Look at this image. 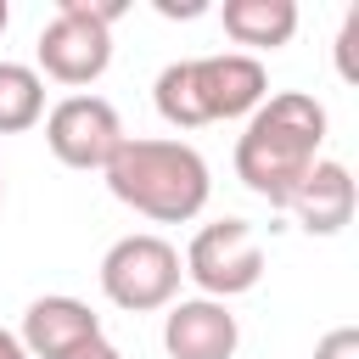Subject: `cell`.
<instances>
[{"instance_id":"1","label":"cell","mask_w":359,"mask_h":359,"mask_svg":"<svg viewBox=\"0 0 359 359\" xmlns=\"http://www.w3.org/2000/svg\"><path fill=\"white\" fill-rule=\"evenodd\" d=\"M325 146V107L309 90H275L236 135V180L264 196L269 208H286Z\"/></svg>"},{"instance_id":"2","label":"cell","mask_w":359,"mask_h":359,"mask_svg":"<svg viewBox=\"0 0 359 359\" xmlns=\"http://www.w3.org/2000/svg\"><path fill=\"white\" fill-rule=\"evenodd\" d=\"M107 191L135 208L151 224H185L208 208L213 196V174L208 157L191 140H163V135H123V146L112 151V163L101 168Z\"/></svg>"},{"instance_id":"3","label":"cell","mask_w":359,"mask_h":359,"mask_svg":"<svg viewBox=\"0 0 359 359\" xmlns=\"http://www.w3.org/2000/svg\"><path fill=\"white\" fill-rule=\"evenodd\" d=\"M269 95V73L247 50H219V56H191L168 62L151 84L157 118L174 129H202V123H230L252 118Z\"/></svg>"},{"instance_id":"4","label":"cell","mask_w":359,"mask_h":359,"mask_svg":"<svg viewBox=\"0 0 359 359\" xmlns=\"http://www.w3.org/2000/svg\"><path fill=\"white\" fill-rule=\"evenodd\" d=\"M129 11V0H56V17L39 28V79H56L67 90L95 84L112 67V22Z\"/></svg>"},{"instance_id":"5","label":"cell","mask_w":359,"mask_h":359,"mask_svg":"<svg viewBox=\"0 0 359 359\" xmlns=\"http://www.w3.org/2000/svg\"><path fill=\"white\" fill-rule=\"evenodd\" d=\"M180 280H185V264H180V247L151 236V230H135V236H118L101 258V292L112 309H129V314H151V309H168L180 297Z\"/></svg>"},{"instance_id":"6","label":"cell","mask_w":359,"mask_h":359,"mask_svg":"<svg viewBox=\"0 0 359 359\" xmlns=\"http://www.w3.org/2000/svg\"><path fill=\"white\" fill-rule=\"evenodd\" d=\"M180 264H185V275L196 280L202 297L230 303V297H241L264 280V241L247 219H213L191 236Z\"/></svg>"},{"instance_id":"7","label":"cell","mask_w":359,"mask_h":359,"mask_svg":"<svg viewBox=\"0 0 359 359\" xmlns=\"http://www.w3.org/2000/svg\"><path fill=\"white\" fill-rule=\"evenodd\" d=\"M45 146L67 168H107L112 151L123 146L118 107L107 95H62L45 112Z\"/></svg>"},{"instance_id":"8","label":"cell","mask_w":359,"mask_h":359,"mask_svg":"<svg viewBox=\"0 0 359 359\" xmlns=\"http://www.w3.org/2000/svg\"><path fill=\"white\" fill-rule=\"evenodd\" d=\"M163 348H168V359H236L241 325H236L230 303L174 297L163 314Z\"/></svg>"},{"instance_id":"9","label":"cell","mask_w":359,"mask_h":359,"mask_svg":"<svg viewBox=\"0 0 359 359\" xmlns=\"http://www.w3.org/2000/svg\"><path fill=\"white\" fill-rule=\"evenodd\" d=\"M95 337H101V314L90 303L67 297V292L34 297L22 309V331H17V342H22L28 359H67L73 348H84Z\"/></svg>"},{"instance_id":"10","label":"cell","mask_w":359,"mask_h":359,"mask_svg":"<svg viewBox=\"0 0 359 359\" xmlns=\"http://www.w3.org/2000/svg\"><path fill=\"white\" fill-rule=\"evenodd\" d=\"M353 202H359V191H353V174H348V163H337V157H320L286 208L297 213V224H303L309 236H337V230H348V219H353Z\"/></svg>"},{"instance_id":"11","label":"cell","mask_w":359,"mask_h":359,"mask_svg":"<svg viewBox=\"0 0 359 359\" xmlns=\"http://www.w3.org/2000/svg\"><path fill=\"white\" fill-rule=\"evenodd\" d=\"M219 22L236 45H247V56L258 50H280L297 34V0H224Z\"/></svg>"},{"instance_id":"12","label":"cell","mask_w":359,"mask_h":359,"mask_svg":"<svg viewBox=\"0 0 359 359\" xmlns=\"http://www.w3.org/2000/svg\"><path fill=\"white\" fill-rule=\"evenodd\" d=\"M45 118V79L28 62H0V135H22Z\"/></svg>"},{"instance_id":"13","label":"cell","mask_w":359,"mask_h":359,"mask_svg":"<svg viewBox=\"0 0 359 359\" xmlns=\"http://www.w3.org/2000/svg\"><path fill=\"white\" fill-rule=\"evenodd\" d=\"M314 359H359V325H337L314 342Z\"/></svg>"},{"instance_id":"14","label":"cell","mask_w":359,"mask_h":359,"mask_svg":"<svg viewBox=\"0 0 359 359\" xmlns=\"http://www.w3.org/2000/svg\"><path fill=\"white\" fill-rule=\"evenodd\" d=\"M353 45H359V11H348V22H342V34H337V73L353 84L359 73H353Z\"/></svg>"},{"instance_id":"15","label":"cell","mask_w":359,"mask_h":359,"mask_svg":"<svg viewBox=\"0 0 359 359\" xmlns=\"http://www.w3.org/2000/svg\"><path fill=\"white\" fill-rule=\"evenodd\" d=\"M67 359H123V353H118V348H112L107 337H95V342H84V348H73Z\"/></svg>"},{"instance_id":"16","label":"cell","mask_w":359,"mask_h":359,"mask_svg":"<svg viewBox=\"0 0 359 359\" xmlns=\"http://www.w3.org/2000/svg\"><path fill=\"white\" fill-rule=\"evenodd\" d=\"M157 11L163 17H196V11H208L202 0H185V6H174V0H157Z\"/></svg>"},{"instance_id":"17","label":"cell","mask_w":359,"mask_h":359,"mask_svg":"<svg viewBox=\"0 0 359 359\" xmlns=\"http://www.w3.org/2000/svg\"><path fill=\"white\" fill-rule=\"evenodd\" d=\"M0 359H28L22 342H17V331H6V325H0Z\"/></svg>"},{"instance_id":"18","label":"cell","mask_w":359,"mask_h":359,"mask_svg":"<svg viewBox=\"0 0 359 359\" xmlns=\"http://www.w3.org/2000/svg\"><path fill=\"white\" fill-rule=\"evenodd\" d=\"M6 22H11V6H6V0H0V34H6Z\"/></svg>"},{"instance_id":"19","label":"cell","mask_w":359,"mask_h":359,"mask_svg":"<svg viewBox=\"0 0 359 359\" xmlns=\"http://www.w3.org/2000/svg\"><path fill=\"white\" fill-rule=\"evenodd\" d=\"M0 196H6V180H0Z\"/></svg>"}]
</instances>
